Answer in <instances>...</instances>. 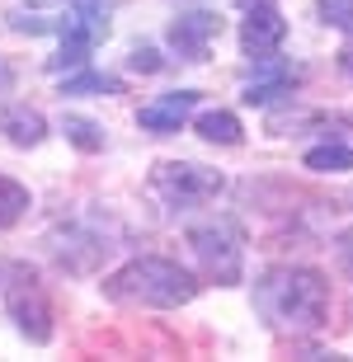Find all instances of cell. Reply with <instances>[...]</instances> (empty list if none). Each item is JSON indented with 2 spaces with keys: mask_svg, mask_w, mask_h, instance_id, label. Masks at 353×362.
Instances as JSON below:
<instances>
[{
  "mask_svg": "<svg viewBox=\"0 0 353 362\" xmlns=\"http://www.w3.org/2000/svg\"><path fill=\"white\" fill-rule=\"evenodd\" d=\"M278 94H292V76H278V81H259L245 90V104H273Z\"/></svg>",
  "mask_w": 353,
  "mask_h": 362,
  "instance_id": "9a60e30c",
  "label": "cell"
},
{
  "mask_svg": "<svg viewBox=\"0 0 353 362\" xmlns=\"http://www.w3.org/2000/svg\"><path fill=\"white\" fill-rule=\"evenodd\" d=\"M189 245H193V255L203 259L207 278H217V282H241V240H236V230L226 226V221L189 230Z\"/></svg>",
  "mask_w": 353,
  "mask_h": 362,
  "instance_id": "5b68a950",
  "label": "cell"
},
{
  "mask_svg": "<svg viewBox=\"0 0 353 362\" xmlns=\"http://www.w3.org/2000/svg\"><path fill=\"white\" fill-rule=\"evenodd\" d=\"M62 94H122L118 76H99V71H85V76H71L62 85Z\"/></svg>",
  "mask_w": 353,
  "mask_h": 362,
  "instance_id": "5bb4252c",
  "label": "cell"
},
{
  "mask_svg": "<svg viewBox=\"0 0 353 362\" xmlns=\"http://www.w3.org/2000/svg\"><path fill=\"white\" fill-rule=\"evenodd\" d=\"M62 132H66V141H71L76 151H85V156H95V151H104V127H99L95 118L66 113V118H62Z\"/></svg>",
  "mask_w": 353,
  "mask_h": 362,
  "instance_id": "8fae6325",
  "label": "cell"
},
{
  "mask_svg": "<svg viewBox=\"0 0 353 362\" xmlns=\"http://www.w3.org/2000/svg\"><path fill=\"white\" fill-rule=\"evenodd\" d=\"M5 306H10V315H14L24 339H33V344L52 339V306H47V296H42L33 273H14V282L5 287Z\"/></svg>",
  "mask_w": 353,
  "mask_h": 362,
  "instance_id": "277c9868",
  "label": "cell"
},
{
  "mask_svg": "<svg viewBox=\"0 0 353 362\" xmlns=\"http://www.w3.org/2000/svg\"><path fill=\"white\" fill-rule=\"evenodd\" d=\"M0 132L10 136L14 146H38L42 132H47V122H42L38 108H24V104H14L0 113Z\"/></svg>",
  "mask_w": 353,
  "mask_h": 362,
  "instance_id": "9c48e42d",
  "label": "cell"
},
{
  "mask_svg": "<svg viewBox=\"0 0 353 362\" xmlns=\"http://www.w3.org/2000/svg\"><path fill=\"white\" fill-rule=\"evenodd\" d=\"M193 108H198V90H170V94H161V99L141 104L137 122H141L146 132H179Z\"/></svg>",
  "mask_w": 353,
  "mask_h": 362,
  "instance_id": "ba28073f",
  "label": "cell"
},
{
  "mask_svg": "<svg viewBox=\"0 0 353 362\" xmlns=\"http://www.w3.org/2000/svg\"><path fill=\"white\" fill-rule=\"evenodd\" d=\"M340 71L353 81V47H344V52H340Z\"/></svg>",
  "mask_w": 353,
  "mask_h": 362,
  "instance_id": "ac0fdd59",
  "label": "cell"
},
{
  "mask_svg": "<svg viewBox=\"0 0 353 362\" xmlns=\"http://www.w3.org/2000/svg\"><path fill=\"white\" fill-rule=\"evenodd\" d=\"M127 66H132V71H141V76H156V71H161L165 62H161V52H156V47H132Z\"/></svg>",
  "mask_w": 353,
  "mask_h": 362,
  "instance_id": "e0dca14e",
  "label": "cell"
},
{
  "mask_svg": "<svg viewBox=\"0 0 353 362\" xmlns=\"http://www.w3.org/2000/svg\"><path fill=\"white\" fill-rule=\"evenodd\" d=\"M236 5H245V10H255V5H264V0H236Z\"/></svg>",
  "mask_w": 353,
  "mask_h": 362,
  "instance_id": "d6986e66",
  "label": "cell"
},
{
  "mask_svg": "<svg viewBox=\"0 0 353 362\" xmlns=\"http://www.w3.org/2000/svg\"><path fill=\"white\" fill-rule=\"evenodd\" d=\"M306 170H316V175H344V170H353V151L349 146H316V151H306Z\"/></svg>",
  "mask_w": 353,
  "mask_h": 362,
  "instance_id": "4fadbf2b",
  "label": "cell"
},
{
  "mask_svg": "<svg viewBox=\"0 0 353 362\" xmlns=\"http://www.w3.org/2000/svg\"><path fill=\"white\" fill-rule=\"evenodd\" d=\"M151 188L161 193L170 207H198V202H212L226 188V179L207 165H193V160H165L156 165L151 175Z\"/></svg>",
  "mask_w": 353,
  "mask_h": 362,
  "instance_id": "3957f363",
  "label": "cell"
},
{
  "mask_svg": "<svg viewBox=\"0 0 353 362\" xmlns=\"http://www.w3.org/2000/svg\"><path fill=\"white\" fill-rule=\"evenodd\" d=\"M24 212H28V188L19 179L0 175V230H10Z\"/></svg>",
  "mask_w": 353,
  "mask_h": 362,
  "instance_id": "7c38bea8",
  "label": "cell"
},
{
  "mask_svg": "<svg viewBox=\"0 0 353 362\" xmlns=\"http://www.w3.org/2000/svg\"><path fill=\"white\" fill-rule=\"evenodd\" d=\"M255 306L278 329H316L330 310V282L316 269H273L255 287Z\"/></svg>",
  "mask_w": 353,
  "mask_h": 362,
  "instance_id": "6da1fadb",
  "label": "cell"
},
{
  "mask_svg": "<svg viewBox=\"0 0 353 362\" xmlns=\"http://www.w3.org/2000/svg\"><path fill=\"white\" fill-rule=\"evenodd\" d=\"M198 136L203 141H217V146H241V118L226 113V108H212V113H198Z\"/></svg>",
  "mask_w": 353,
  "mask_h": 362,
  "instance_id": "30bf717a",
  "label": "cell"
},
{
  "mask_svg": "<svg viewBox=\"0 0 353 362\" xmlns=\"http://www.w3.org/2000/svg\"><path fill=\"white\" fill-rule=\"evenodd\" d=\"M283 38H287V19L273 5H255V10L245 14V24H241V47L255 62H269L278 47H283Z\"/></svg>",
  "mask_w": 353,
  "mask_h": 362,
  "instance_id": "52a82bcc",
  "label": "cell"
},
{
  "mask_svg": "<svg viewBox=\"0 0 353 362\" xmlns=\"http://www.w3.org/2000/svg\"><path fill=\"white\" fill-rule=\"evenodd\" d=\"M217 33H221V19L212 10H189L170 24V47H175L184 62H203L207 47L217 42Z\"/></svg>",
  "mask_w": 353,
  "mask_h": 362,
  "instance_id": "8992f818",
  "label": "cell"
},
{
  "mask_svg": "<svg viewBox=\"0 0 353 362\" xmlns=\"http://www.w3.org/2000/svg\"><path fill=\"white\" fill-rule=\"evenodd\" d=\"M320 14H325L330 24H340L353 33V0H320Z\"/></svg>",
  "mask_w": 353,
  "mask_h": 362,
  "instance_id": "2e32d148",
  "label": "cell"
},
{
  "mask_svg": "<svg viewBox=\"0 0 353 362\" xmlns=\"http://www.w3.org/2000/svg\"><path fill=\"white\" fill-rule=\"evenodd\" d=\"M104 296L109 301H118V306H184V301H193L198 296V278H193L189 269H179V264H170V259H132V264H122L118 273H109L104 278Z\"/></svg>",
  "mask_w": 353,
  "mask_h": 362,
  "instance_id": "7a4b0ae2",
  "label": "cell"
}]
</instances>
